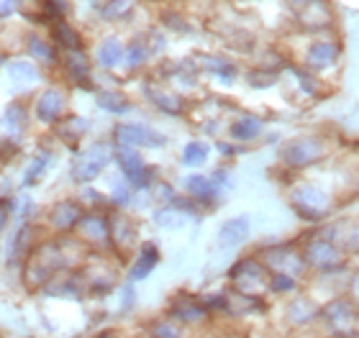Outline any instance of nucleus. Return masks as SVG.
<instances>
[{"label":"nucleus","mask_w":359,"mask_h":338,"mask_svg":"<svg viewBox=\"0 0 359 338\" xmlns=\"http://www.w3.org/2000/svg\"><path fill=\"white\" fill-rule=\"evenodd\" d=\"M298 246H300V254H303V259H306V264H308V272H311L313 277L346 274V272L352 269V267H349L352 259H349V256L334 244V239H331L329 223L308 228L298 239Z\"/></svg>","instance_id":"nucleus-1"},{"label":"nucleus","mask_w":359,"mask_h":338,"mask_svg":"<svg viewBox=\"0 0 359 338\" xmlns=\"http://www.w3.org/2000/svg\"><path fill=\"white\" fill-rule=\"evenodd\" d=\"M287 203L300 220L311 225H321L337 211V192L316 180H298L287 190Z\"/></svg>","instance_id":"nucleus-2"},{"label":"nucleus","mask_w":359,"mask_h":338,"mask_svg":"<svg viewBox=\"0 0 359 338\" xmlns=\"http://www.w3.org/2000/svg\"><path fill=\"white\" fill-rule=\"evenodd\" d=\"M331 151H334V146H331L329 136L318 131V134H300L287 139L277 151V159H280L283 169L292 174H303L311 172L313 167L323 164L331 157Z\"/></svg>","instance_id":"nucleus-3"},{"label":"nucleus","mask_w":359,"mask_h":338,"mask_svg":"<svg viewBox=\"0 0 359 338\" xmlns=\"http://www.w3.org/2000/svg\"><path fill=\"white\" fill-rule=\"evenodd\" d=\"M341 59H344V44H341L339 36H334V34L308 36L303 54H300V67H306L308 72L323 77L334 72V69H339Z\"/></svg>","instance_id":"nucleus-4"},{"label":"nucleus","mask_w":359,"mask_h":338,"mask_svg":"<svg viewBox=\"0 0 359 338\" xmlns=\"http://www.w3.org/2000/svg\"><path fill=\"white\" fill-rule=\"evenodd\" d=\"M318 323L326 328V336H349L357 338L359 328V308L357 302L344 293H339L337 297H331L321 305V316Z\"/></svg>","instance_id":"nucleus-5"},{"label":"nucleus","mask_w":359,"mask_h":338,"mask_svg":"<svg viewBox=\"0 0 359 338\" xmlns=\"http://www.w3.org/2000/svg\"><path fill=\"white\" fill-rule=\"evenodd\" d=\"M257 256L264 262L269 274H290V277L300 279V282L306 277H311L306 259L300 254L298 241H283V244L264 246V248H259Z\"/></svg>","instance_id":"nucleus-6"},{"label":"nucleus","mask_w":359,"mask_h":338,"mask_svg":"<svg viewBox=\"0 0 359 338\" xmlns=\"http://www.w3.org/2000/svg\"><path fill=\"white\" fill-rule=\"evenodd\" d=\"M231 290L244 295H259L262 297L269 287V272L259 256H241L239 262L229 269Z\"/></svg>","instance_id":"nucleus-7"},{"label":"nucleus","mask_w":359,"mask_h":338,"mask_svg":"<svg viewBox=\"0 0 359 338\" xmlns=\"http://www.w3.org/2000/svg\"><path fill=\"white\" fill-rule=\"evenodd\" d=\"M113 141H95L77 151L75 162H72V180L77 185H90L105 172V167L113 162Z\"/></svg>","instance_id":"nucleus-8"},{"label":"nucleus","mask_w":359,"mask_h":338,"mask_svg":"<svg viewBox=\"0 0 359 338\" xmlns=\"http://www.w3.org/2000/svg\"><path fill=\"white\" fill-rule=\"evenodd\" d=\"M292 18L306 36H326L337 29V10L331 6V0H311L308 6L295 10Z\"/></svg>","instance_id":"nucleus-9"},{"label":"nucleus","mask_w":359,"mask_h":338,"mask_svg":"<svg viewBox=\"0 0 359 338\" xmlns=\"http://www.w3.org/2000/svg\"><path fill=\"white\" fill-rule=\"evenodd\" d=\"M75 236L90 251H113L111 246V216L100 211H85L77 220Z\"/></svg>","instance_id":"nucleus-10"},{"label":"nucleus","mask_w":359,"mask_h":338,"mask_svg":"<svg viewBox=\"0 0 359 338\" xmlns=\"http://www.w3.org/2000/svg\"><path fill=\"white\" fill-rule=\"evenodd\" d=\"M113 146H131V149H162L167 146V136L147 123H118L111 131Z\"/></svg>","instance_id":"nucleus-11"},{"label":"nucleus","mask_w":359,"mask_h":338,"mask_svg":"<svg viewBox=\"0 0 359 338\" xmlns=\"http://www.w3.org/2000/svg\"><path fill=\"white\" fill-rule=\"evenodd\" d=\"M318 316H321V302L306 293H295L285 308V318L292 328H308L318 321Z\"/></svg>","instance_id":"nucleus-12"},{"label":"nucleus","mask_w":359,"mask_h":338,"mask_svg":"<svg viewBox=\"0 0 359 338\" xmlns=\"http://www.w3.org/2000/svg\"><path fill=\"white\" fill-rule=\"evenodd\" d=\"M182 190H185V195L193 197L201 208L216 205L218 200H221V195H224V190L210 180V174H201V172L187 174L185 180H182Z\"/></svg>","instance_id":"nucleus-13"},{"label":"nucleus","mask_w":359,"mask_h":338,"mask_svg":"<svg viewBox=\"0 0 359 338\" xmlns=\"http://www.w3.org/2000/svg\"><path fill=\"white\" fill-rule=\"evenodd\" d=\"M62 69L65 75L77 85V87H93V64H90V57L85 54V49H67L62 52Z\"/></svg>","instance_id":"nucleus-14"},{"label":"nucleus","mask_w":359,"mask_h":338,"mask_svg":"<svg viewBox=\"0 0 359 338\" xmlns=\"http://www.w3.org/2000/svg\"><path fill=\"white\" fill-rule=\"evenodd\" d=\"M208 308L203 305V300L198 297H190V295H177L172 302H170V318L177 321L180 325H198L208 318Z\"/></svg>","instance_id":"nucleus-15"},{"label":"nucleus","mask_w":359,"mask_h":338,"mask_svg":"<svg viewBox=\"0 0 359 338\" xmlns=\"http://www.w3.org/2000/svg\"><path fill=\"white\" fill-rule=\"evenodd\" d=\"M267 131V123H264L259 115L255 113H241L236 118L229 123V136H231V141L236 143H255L259 141Z\"/></svg>","instance_id":"nucleus-16"},{"label":"nucleus","mask_w":359,"mask_h":338,"mask_svg":"<svg viewBox=\"0 0 359 338\" xmlns=\"http://www.w3.org/2000/svg\"><path fill=\"white\" fill-rule=\"evenodd\" d=\"M147 98L159 113H165V115H182L187 111V103L185 98L175 92L172 87H165V85H157V83H149L147 85Z\"/></svg>","instance_id":"nucleus-17"},{"label":"nucleus","mask_w":359,"mask_h":338,"mask_svg":"<svg viewBox=\"0 0 359 338\" xmlns=\"http://www.w3.org/2000/svg\"><path fill=\"white\" fill-rule=\"evenodd\" d=\"M83 213H85L83 203L62 200V203H57L52 211H49V225H52L57 233H62V236H69V233H75V225H77V220L83 218Z\"/></svg>","instance_id":"nucleus-18"},{"label":"nucleus","mask_w":359,"mask_h":338,"mask_svg":"<svg viewBox=\"0 0 359 338\" xmlns=\"http://www.w3.org/2000/svg\"><path fill=\"white\" fill-rule=\"evenodd\" d=\"M331 239L349 259L359 256V220L357 218H339L329 223Z\"/></svg>","instance_id":"nucleus-19"},{"label":"nucleus","mask_w":359,"mask_h":338,"mask_svg":"<svg viewBox=\"0 0 359 338\" xmlns=\"http://www.w3.org/2000/svg\"><path fill=\"white\" fill-rule=\"evenodd\" d=\"M249 236H252V220L247 216H236V218H229L221 223L216 241L221 248H239L247 244Z\"/></svg>","instance_id":"nucleus-20"},{"label":"nucleus","mask_w":359,"mask_h":338,"mask_svg":"<svg viewBox=\"0 0 359 338\" xmlns=\"http://www.w3.org/2000/svg\"><path fill=\"white\" fill-rule=\"evenodd\" d=\"M111 216V246L118 254H126L128 248L136 244V225L123 211H113Z\"/></svg>","instance_id":"nucleus-21"},{"label":"nucleus","mask_w":359,"mask_h":338,"mask_svg":"<svg viewBox=\"0 0 359 338\" xmlns=\"http://www.w3.org/2000/svg\"><path fill=\"white\" fill-rule=\"evenodd\" d=\"M65 106H67L65 92L57 90V87H49V90H44L36 98L34 111H36V118L41 120V123H49V126H52V123L62 120V115H65Z\"/></svg>","instance_id":"nucleus-22"},{"label":"nucleus","mask_w":359,"mask_h":338,"mask_svg":"<svg viewBox=\"0 0 359 338\" xmlns=\"http://www.w3.org/2000/svg\"><path fill=\"white\" fill-rule=\"evenodd\" d=\"M159 259H162V256H159L157 244H154V241H144L142 246H139L136 259L131 262V267H128V279H131V282H142V279H147L151 272L157 269Z\"/></svg>","instance_id":"nucleus-23"},{"label":"nucleus","mask_w":359,"mask_h":338,"mask_svg":"<svg viewBox=\"0 0 359 338\" xmlns=\"http://www.w3.org/2000/svg\"><path fill=\"white\" fill-rule=\"evenodd\" d=\"M198 62H201V64H198V69H203V72H208V75L218 77V80H224V83H233V80H236V75H239V67H236L231 59L221 57V54H203Z\"/></svg>","instance_id":"nucleus-24"},{"label":"nucleus","mask_w":359,"mask_h":338,"mask_svg":"<svg viewBox=\"0 0 359 338\" xmlns=\"http://www.w3.org/2000/svg\"><path fill=\"white\" fill-rule=\"evenodd\" d=\"M123 49H126V44H123L118 36H105L103 41L97 44L95 62L103 69H116L121 62H123Z\"/></svg>","instance_id":"nucleus-25"},{"label":"nucleus","mask_w":359,"mask_h":338,"mask_svg":"<svg viewBox=\"0 0 359 338\" xmlns=\"http://www.w3.org/2000/svg\"><path fill=\"white\" fill-rule=\"evenodd\" d=\"M113 162L118 164L121 174H123L126 180L136 177V174L147 167V162H144V157H142V151L131 149V146H116V149H113Z\"/></svg>","instance_id":"nucleus-26"},{"label":"nucleus","mask_w":359,"mask_h":338,"mask_svg":"<svg viewBox=\"0 0 359 338\" xmlns=\"http://www.w3.org/2000/svg\"><path fill=\"white\" fill-rule=\"evenodd\" d=\"M88 118H83V115H67V118L57 120V134L67 146L75 149L77 143L83 141V136L88 134Z\"/></svg>","instance_id":"nucleus-27"},{"label":"nucleus","mask_w":359,"mask_h":338,"mask_svg":"<svg viewBox=\"0 0 359 338\" xmlns=\"http://www.w3.org/2000/svg\"><path fill=\"white\" fill-rule=\"evenodd\" d=\"M95 103L103 113H111V115H126V113L134 111L128 95H123L121 90H97L95 92Z\"/></svg>","instance_id":"nucleus-28"},{"label":"nucleus","mask_w":359,"mask_h":338,"mask_svg":"<svg viewBox=\"0 0 359 338\" xmlns=\"http://www.w3.org/2000/svg\"><path fill=\"white\" fill-rule=\"evenodd\" d=\"M149 57H151V46H149V41H147V36L131 38L126 44V49H123V64H126V69H131V72L147 67Z\"/></svg>","instance_id":"nucleus-29"},{"label":"nucleus","mask_w":359,"mask_h":338,"mask_svg":"<svg viewBox=\"0 0 359 338\" xmlns=\"http://www.w3.org/2000/svg\"><path fill=\"white\" fill-rule=\"evenodd\" d=\"M285 69L290 72L292 77H298V90L306 95V98H321V90H323V83L321 77L313 75V72H308L306 67H300V64H285Z\"/></svg>","instance_id":"nucleus-30"},{"label":"nucleus","mask_w":359,"mask_h":338,"mask_svg":"<svg viewBox=\"0 0 359 338\" xmlns=\"http://www.w3.org/2000/svg\"><path fill=\"white\" fill-rule=\"evenodd\" d=\"M54 41L60 46L62 52H67V49H85V41H83V34L75 29V26H69L65 18L62 21H54Z\"/></svg>","instance_id":"nucleus-31"},{"label":"nucleus","mask_w":359,"mask_h":338,"mask_svg":"<svg viewBox=\"0 0 359 338\" xmlns=\"http://www.w3.org/2000/svg\"><path fill=\"white\" fill-rule=\"evenodd\" d=\"M8 77L13 80V85H18V87H29V85L39 83V77H41V72H39V67L34 64V62H26V59H15L8 64Z\"/></svg>","instance_id":"nucleus-32"},{"label":"nucleus","mask_w":359,"mask_h":338,"mask_svg":"<svg viewBox=\"0 0 359 338\" xmlns=\"http://www.w3.org/2000/svg\"><path fill=\"white\" fill-rule=\"evenodd\" d=\"M134 188L128 185V180L121 174L118 180H113L111 185V192H108V205H111V211H126L131 200H134Z\"/></svg>","instance_id":"nucleus-33"},{"label":"nucleus","mask_w":359,"mask_h":338,"mask_svg":"<svg viewBox=\"0 0 359 338\" xmlns=\"http://www.w3.org/2000/svg\"><path fill=\"white\" fill-rule=\"evenodd\" d=\"M210 157V146L208 141H201V139H193L182 146V154H180V162L182 167H203Z\"/></svg>","instance_id":"nucleus-34"},{"label":"nucleus","mask_w":359,"mask_h":338,"mask_svg":"<svg viewBox=\"0 0 359 338\" xmlns=\"http://www.w3.org/2000/svg\"><path fill=\"white\" fill-rule=\"evenodd\" d=\"M29 52L34 59H39L41 64H49V67H54L57 59H60V54H57L54 44H49V41L41 38L39 34H31L29 36Z\"/></svg>","instance_id":"nucleus-35"},{"label":"nucleus","mask_w":359,"mask_h":338,"mask_svg":"<svg viewBox=\"0 0 359 338\" xmlns=\"http://www.w3.org/2000/svg\"><path fill=\"white\" fill-rule=\"evenodd\" d=\"M154 223L159 225V228H167V231H172V228H182L187 220V216L182 211H177V208H172V205H162V208H157L154 211Z\"/></svg>","instance_id":"nucleus-36"},{"label":"nucleus","mask_w":359,"mask_h":338,"mask_svg":"<svg viewBox=\"0 0 359 338\" xmlns=\"http://www.w3.org/2000/svg\"><path fill=\"white\" fill-rule=\"evenodd\" d=\"M300 287H303V282L295 277H290V274H269V287L267 293L272 295H295L300 293Z\"/></svg>","instance_id":"nucleus-37"},{"label":"nucleus","mask_w":359,"mask_h":338,"mask_svg":"<svg viewBox=\"0 0 359 338\" xmlns=\"http://www.w3.org/2000/svg\"><path fill=\"white\" fill-rule=\"evenodd\" d=\"M149 338H185L182 325L172 318H162V321H154L149 325Z\"/></svg>","instance_id":"nucleus-38"},{"label":"nucleus","mask_w":359,"mask_h":338,"mask_svg":"<svg viewBox=\"0 0 359 338\" xmlns=\"http://www.w3.org/2000/svg\"><path fill=\"white\" fill-rule=\"evenodd\" d=\"M247 83L252 85V87H272V85L277 83V69L267 67V64H257V67H252L247 72Z\"/></svg>","instance_id":"nucleus-39"},{"label":"nucleus","mask_w":359,"mask_h":338,"mask_svg":"<svg viewBox=\"0 0 359 338\" xmlns=\"http://www.w3.org/2000/svg\"><path fill=\"white\" fill-rule=\"evenodd\" d=\"M49 162H52V154L49 151H39L36 157H34V162L29 164V169H26V174H23V182L26 185H36L46 174V169H49Z\"/></svg>","instance_id":"nucleus-40"},{"label":"nucleus","mask_w":359,"mask_h":338,"mask_svg":"<svg viewBox=\"0 0 359 338\" xmlns=\"http://www.w3.org/2000/svg\"><path fill=\"white\" fill-rule=\"evenodd\" d=\"M131 10H134V0H108V3H103V8H100V15H103L105 21H121V18H126Z\"/></svg>","instance_id":"nucleus-41"},{"label":"nucleus","mask_w":359,"mask_h":338,"mask_svg":"<svg viewBox=\"0 0 359 338\" xmlns=\"http://www.w3.org/2000/svg\"><path fill=\"white\" fill-rule=\"evenodd\" d=\"M3 123H6L8 131H23V123H26V111H23L21 103H11L3 113Z\"/></svg>","instance_id":"nucleus-42"},{"label":"nucleus","mask_w":359,"mask_h":338,"mask_svg":"<svg viewBox=\"0 0 359 338\" xmlns=\"http://www.w3.org/2000/svg\"><path fill=\"white\" fill-rule=\"evenodd\" d=\"M67 0H46L44 3V10L49 18H54V21H62L65 15H67Z\"/></svg>","instance_id":"nucleus-43"},{"label":"nucleus","mask_w":359,"mask_h":338,"mask_svg":"<svg viewBox=\"0 0 359 338\" xmlns=\"http://www.w3.org/2000/svg\"><path fill=\"white\" fill-rule=\"evenodd\" d=\"M210 180L216 182L218 188L226 192V190L233 185V174H231V169H229V167H218V169H213V172H210Z\"/></svg>","instance_id":"nucleus-44"},{"label":"nucleus","mask_w":359,"mask_h":338,"mask_svg":"<svg viewBox=\"0 0 359 338\" xmlns=\"http://www.w3.org/2000/svg\"><path fill=\"white\" fill-rule=\"evenodd\" d=\"M346 295L357 302V308H359V269H349V277H346Z\"/></svg>","instance_id":"nucleus-45"},{"label":"nucleus","mask_w":359,"mask_h":338,"mask_svg":"<svg viewBox=\"0 0 359 338\" xmlns=\"http://www.w3.org/2000/svg\"><path fill=\"white\" fill-rule=\"evenodd\" d=\"M216 151L221 154V157H239L244 149H241V146H236V141H218Z\"/></svg>","instance_id":"nucleus-46"},{"label":"nucleus","mask_w":359,"mask_h":338,"mask_svg":"<svg viewBox=\"0 0 359 338\" xmlns=\"http://www.w3.org/2000/svg\"><path fill=\"white\" fill-rule=\"evenodd\" d=\"M11 213H13V200H8V197H3V200H0V233L6 231L8 218H11Z\"/></svg>","instance_id":"nucleus-47"},{"label":"nucleus","mask_w":359,"mask_h":338,"mask_svg":"<svg viewBox=\"0 0 359 338\" xmlns=\"http://www.w3.org/2000/svg\"><path fill=\"white\" fill-rule=\"evenodd\" d=\"M134 300H136L134 287H131V285H126V287H123V300H121V308H123V310L134 308Z\"/></svg>","instance_id":"nucleus-48"},{"label":"nucleus","mask_w":359,"mask_h":338,"mask_svg":"<svg viewBox=\"0 0 359 338\" xmlns=\"http://www.w3.org/2000/svg\"><path fill=\"white\" fill-rule=\"evenodd\" d=\"M18 3H21V0H0V15L8 18L11 13H15V10H18Z\"/></svg>","instance_id":"nucleus-49"},{"label":"nucleus","mask_w":359,"mask_h":338,"mask_svg":"<svg viewBox=\"0 0 359 338\" xmlns=\"http://www.w3.org/2000/svg\"><path fill=\"white\" fill-rule=\"evenodd\" d=\"M326 338H349V336H326Z\"/></svg>","instance_id":"nucleus-50"},{"label":"nucleus","mask_w":359,"mask_h":338,"mask_svg":"<svg viewBox=\"0 0 359 338\" xmlns=\"http://www.w3.org/2000/svg\"><path fill=\"white\" fill-rule=\"evenodd\" d=\"M0 62H3V59H0Z\"/></svg>","instance_id":"nucleus-51"},{"label":"nucleus","mask_w":359,"mask_h":338,"mask_svg":"<svg viewBox=\"0 0 359 338\" xmlns=\"http://www.w3.org/2000/svg\"><path fill=\"white\" fill-rule=\"evenodd\" d=\"M357 259H359V256H357Z\"/></svg>","instance_id":"nucleus-52"}]
</instances>
